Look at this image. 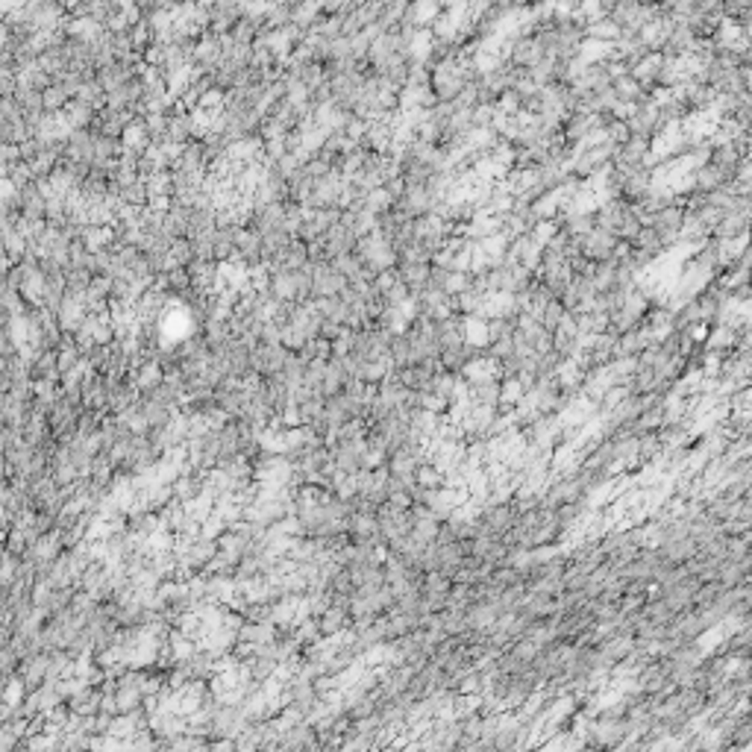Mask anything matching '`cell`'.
I'll return each instance as SVG.
<instances>
[{
  "label": "cell",
  "instance_id": "4",
  "mask_svg": "<svg viewBox=\"0 0 752 752\" xmlns=\"http://www.w3.org/2000/svg\"><path fill=\"white\" fill-rule=\"evenodd\" d=\"M746 223H749V218L735 215V212H723L720 221H717V226H714V233H712V238H717V241H732V238H737V235H746Z\"/></svg>",
  "mask_w": 752,
  "mask_h": 752
},
{
  "label": "cell",
  "instance_id": "6",
  "mask_svg": "<svg viewBox=\"0 0 752 752\" xmlns=\"http://www.w3.org/2000/svg\"><path fill=\"white\" fill-rule=\"evenodd\" d=\"M124 147H126V153H145L147 147H150V133H147V126L145 124H126L124 126Z\"/></svg>",
  "mask_w": 752,
  "mask_h": 752
},
{
  "label": "cell",
  "instance_id": "11",
  "mask_svg": "<svg viewBox=\"0 0 752 752\" xmlns=\"http://www.w3.org/2000/svg\"><path fill=\"white\" fill-rule=\"evenodd\" d=\"M564 315H567L564 306H561L559 300H550V303L544 306V311H541V318H538V320H541V326H544V330L552 335V332L559 330V323L564 320Z\"/></svg>",
  "mask_w": 752,
  "mask_h": 752
},
{
  "label": "cell",
  "instance_id": "12",
  "mask_svg": "<svg viewBox=\"0 0 752 752\" xmlns=\"http://www.w3.org/2000/svg\"><path fill=\"white\" fill-rule=\"evenodd\" d=\"M485 332H488V344L503 341V338H512L515 323L512 320H503V318H491V320H485Z\"/></svg>",
  "mask_w": 752,
  "mask_h": 752
},
{
  "label": "cell",
  "instance_id": "5",
  "mask_svg": "<svg viewBox=\"0 0 752 752\" xmlns=\"http://www.w3.org/2000/svg\"><path fill=\"white\" fill-rule=\"evenodd\" d=\"M582 36H585V41H597V45H614L620 38V30L608 18H600V21L582 27Z\"/></svg>",
  "mask_w": 752,
  "mask_h": 752
},
{
  "label": "cell",
  "instance_id": "9",
  "mask_svg": "<svg viewBox=\"0 0 752 752\" xmlns=\"http://www.w3.org/2000/svg\"><path fill=\"white\" fill-rule=\"evenodd\" d=\"M603 138L608 141V145L623 147V145H629V141H632V133H629L626 121H605V126H603Z\"/></svg>",
  "mask_w": 752,
  "mask_h": 752
},
{
  "label": "cell",
  "instance_id": "13",
  "mask_svg": "<svg viewBox=\"0 0 752 752\" xmlns=\"http://www.w3.org/2000/svg\"><path fill=\"white\" fill-rule=\"evenodd\" d=\"M36 338V332H33V323L27 320V318H21V315H15V320H12V341H15L21 350L30 344Z\"/></svg>",
  "mask_w": 752,
  "mask_h": 752
},
{
  "label": "cell",
  "instance_id": "1",
  "mask_svg": "<svg viewBox=\"0 0 752 752\" xmlns=\"http://www.w3.org/2000/svg\"><path fill=\"white\" fill-rule=\"evenodd\" d=\"M617 247V238L612 233H605V230H594L588 235H582V244H579V256L582 259H588L591 265H597V262H605V259H612V253Z\"/></svg>",
  "mask_w": 752,
  "mask_h": 752
},
{
  "label": "cell",
  "instance_id": "16",
  "mask_svg": "<svg viewBox=\"0 0 752 752\" xmlns=\"http://www.w3.org/2000/svg\"><path fill=\"white\" fill-rule=\"evenodd\" d=\"M397 282H400V279H397V271L391 267V271H382V274L374 279V288H376L382 297H385V294H388V291L397 286Z\"/></svg>",
  "mask_w": 752,
  "mask_h": 752
},
{
  "label": "cell",
  "instance_id": "3",
  "mask_svg": "<svg viewBox=\"0 0 752 752\" xmlns=\"http://www.w3.org/2000/svg\"><path fill=\"white\" fill-rule=\"evenodd\" d=\"M691 179H693V191H702V194H708V191H720V189H726L729 182H732V177H729L726 171H720V168L712 165V162H705V165H700V168H693V171H691Z\"/></svg>",
  "mask_w": 752,
  "mask_h": 752
},
{
  "label": "cell",
  "instance_id": "10",
  "mask_svg": "<svg viewBox=\"0 0 752 752\" xmlns=\"http://www.w3.org/2000/svg\"><path fill=\"white\" fill-rule=\"evenodd\" d=\"M576 350H579V335L561 332V330L552 332V353H559L561 359H573Z\"/></svg>",
  "mask_w": 752,
  "mask_h": 752
},
{
  "label": "cell",
  "instance_id": "7",
  "mask_svg": "<svg viewBox=\"0 0 752 752\" xmlns=\"http://www.w3.org/2000/svg\"><path fill=\"white\" fill-rule=\"evenodd\" d=\"M576 320V330H579V335H600V332H608V315H603V311H597V309H591V311H585V315H576L573 318Z\"/></svg>",
  "mask_w": 752,
  "mask_h": 752
},
{
  "label": "cell",
  "instance_id": "14",
  "mask_svg": "<svg viewBox=\"0 0 752 752\" xmlns=\"http://www.w3.org/2000/svg\"><path fill=\"white\" fill-rule=\"evenodd\" d=\"M62 323L68 326V330H77V326L82 323V306H80L77 297L65 303V309H62Z\"/></svg>",
  "mask_w": 752,
  "mask_h": 752
},
{
  "label": "cell",
  "instance_id": "8",
  "mask_svg": "<svg viewBox=\"0 0 752 752\" xmlns=\"http://www.w3.org/2000/svg\"><path fill=\"white\" fill-rule=\"evenodd\" d=\"M632 247L647 253V256H652L656 262H658V256H664V244H661V238H658V233L652 230V226H641V233L635 235Z\"/></svg>",
  "mask_w": 752,
  "mask_h": 752
},
{
  "label": "cell",
  "instance_id": "17",
  "mask_svg": "<svg viewBox=\"0 0 752 752\" xmlns=\"http://www.w3.org/2000/svg\"><path fill=\"white\" fill-rule=\"evenodd\" d=\"M12 194H15V189H12V182H9V179H3V182H0V203L9 200Z\"/></svg>",
  "mask_w": 752,
  "mask_h": 752
},
{
  "label": "cell",
  "instance_id": "15",
  "mask_svg": "<svg viewBox=\"0 0 752 752\" xmlns=\"http://www.w3.org/2000/svg\"><path fill=\"white\" fill-rule=\"evenodd\" d=\"M138 385H141V388H156V385H162V371H159V364L150 362L145 371L138 374Z\"/></svg>",
  "mask_w": 752,
  "mask_h": 752
},
{
  "label": "cell",
  "instance_id": "2",
  "mask_svg": "<svg viewBox=\"0 0 752 752\" xmlns=\"http://www.w3.org/2000/svg\"><path fill=\"white\" fill-rule=\"evenodd\" d=\"M508 65H515V68H523V71H529L535 62H541L544 56L541 50H538V45L532 41V36H520V38H508Z\"/></svg>",
  "mask_w": 752,
  "mask_h": 752
}]
</instances>
